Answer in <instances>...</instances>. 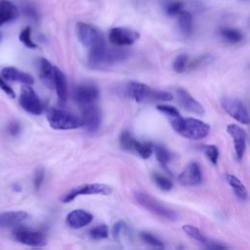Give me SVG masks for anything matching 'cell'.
<instances>
[{
    "label": "cell",
    "mask_w": 250,
    "mask_h": 250,
    "mask_svg": "<svg viewBox=\"0 0 250 250\" xmlns=\"http://www.w3.org/2000/svg\"><path fill=\"white\" fill-rule=\"evenodd\" d=\"M125 91L126 95L137 103L165 102L173 99L171 93L151 88L150 86L138 81L128 82Z\"/></svg>",
    "instance_id": "6da1fadb"
},
{
    "label": "cell",
    "mask_w": 250,
    "mask_h": 250,
    "mask_svg": "<svg viewBox=\"0 0 250 250\" xmlns=\"http://www.w3.org/2000/svg\"><path fill=\"white\" fill-rule=\"evenodd\" d=\"M171 126L179 135L194 141L204 139L210 131L207 123L196 118H184L181 115L171 119Z\"/></svg>",
    "instance_id": "7a4b0ae2"
},
{
    "label": "cell",
    "mask_w": 250,
    "mask_h": 250,
    "mask_svg": "<svg viewBox=\"0 0 250 250\" xmlns=\"http://www.w3.org/2000/svg\"><path fill=\"white\" fill-rule=\"evenodd\" d=\"M129 56V51L118 48L107 49L106 46L89 51L88 62L94 68H104L109 65L125 61Z\"/></svg>",
    "instance_id": "3957f363"
},
{
    "label": "cell",
    "mask_w": 250,
    "mask_h": 250,
    "mask_svg": "<svg viewBox=\"0 0 250 250\" xmlns=\"http://www.w3.org/2000/svg\"><path fill=\"white\" fill-rule=\"evenodd\" d=\"M135 200L148 212L169 221H176L178 219V214L173 209L162 204L160 201L152 197L150 194L143 190H135L133 193Z\"/></svg>",
    "instance_id": "277c9868"
},
{
    "label": "cell",
    "mask_w": 250,
    "mask_h": 250,
    "mask_svg": "<svg viewBox=\"0 0 250 250\" xmlns=\"http://www.w3.org/2000/svg\"><path fill=\"white\" fill-rule=\"evenodd\" d=\"M47 120L56 130H73L81 127L80 117L61 108H50L47 111Z\"/></svg>",
    "instance_id": "5b68a950"
},
{
    "label": "cell",
    "mask_w": 250,
    "mask_h": 250,
    "mask_svg": "<svg viewBox=\"0 0 250 250\" xmlns=\"http://www.w3.org/2000/svg\"><path fill=\"white\" fill-rule=\"evenodd\" d=\"M76 34L82 45L89 51L105 46L104 36L100 29L89 23L78 22L76 24Z\"/></svg>",
    "instance_id": "8992f818"
},
{
    "label": "cell",
    "mask_w": 250,
    "mask_h": 250,
    "mask_svg": "<svg viewBox=\"0 0 250 250\" xmlns=\"http://www.w3.org/2000/svg\"><path fill=\"white\" fill-rule=\"evenodd\" d=\"M111 191H112L111 188L104 184H98V183L83 184V185L73 188L68 192H66L62 197V201L63 203H68L79 195H89V194L107 195V194L111 193Z\"/></svg>",
    "instance_id": "52a82bcc"
},
{
    "label": "cell",
    "mask_w": 250,
    "mask_h": 250,
    "mask_svg": "<svg viewBox=\"0 0 250 250\" xmlns=\"http://www.w3.org/2000/svg\"><path fill=\"white\" fill-rule=\"evenodd\" d=\"M221 105L225 111L237 122L244 125L249 124V113L242 101L235 98L225 97L221 100Z\"/></svg>",
    "instance_id": "ba28073f"
},
{
    "label": "cell",
    "mask_w": 250,
    "mask_h": 250,
    "mask_svg": "<svg viewBox=\"0 0 250 250\" xmlns=\"http://www.w3.org/2000/svg\"><path fill=\"white\" fill-rule=\"evenodd\" d=\"M20 104L21 106L27 112L39 115L43 111V106L41 104L40 99L38 98L37 94L31 87V85L23 84L21 88L20 94Z\"/></svg>",
    "instance_id": "9c48e42d"
},
{
    "label": "cell",
    "mask_w": 250,
    "mask_h": 250,
    "mask_svg": "<svg viewBox=\"0 0 250 250\" xmlns=\"http://www.w3.org/2000/svg\"><path fill=\"white\" fill-rule=\"evenodd\" d=\"M82 113L80 117L81 127L89 133H95L99 130L102 123V112L96 104L81 106Z\"/></svg>",
    "instance_id": "30bf717a"
},
{
    "label": "cell",
    "mask_w": 250,
    "mask_h": 250,
    "mask_svg": "<svg viewBox=\"0 0 250 250\" xmlns=\"http://www.w3.org/2000/svg\"><path fill=\"white\" fill-rule=\"evenodd\" d=\"M100 96L98 87L91 82H82L74 88L73 97L75 102L80 105H88L96 104Z\"/></svg>",
    "instance_id": "8fae6325"
},
{
    "label": "cell",
    "mask_w": 250,
    "mask_h": 250,
    "mask_svg": "<svg viewBox=\"0 0 250 250\" xmlns=\"http://www.w3.org/2000/svg\"><path fill=\"white\" fill-rule=\"evenodd\" d=\"M139 37L140 34L137 31L126 27H113L110 29L108 35L109 41L117 47L132 45Z\"/></svg>",
    "instance_id": "7c38bea8"
},
{
    "label": "cell",
    "mask_w": 250,
    "mask_h": 250,
    "mask_svg": "<svg viewBox=\"0 0 250 250\" xmlns=\"http://www.w3.org/2000/svg\"><path fill=\"white\" fill-rule=\"evenodd\" d=\"M14 236L18 242L31 247H42L47 244L46 235L40 231L20 229L15 230Z\"/></svg>",
    "instance_id": "4fadbf2b"
},
{
    "label": "cell",
    "mask_w": 250,
    "mask_h": 250,
    "mask_svg": "<svg viewBox=\"0 0 250 250\" xmlns=\"http://www.w3.org/2000/svg\"><path fill=\"white\" fill-rule=\"evenodd\" d=\"M227 131L233 141V146H234L236 158L238 160L242 159L246 150V141H247L246 132L241 127L235 124H229L227 127Z\"/></svg>",
    "instance_id": "5bb4252c"
},
{
    "label": "cell",
    "mask_w": 250,
    "mask_h": 250,
    "mask_svg": "<svg viewBox=\"0 0 250 250\" xmlns=\"http://www.w3.org/2000/svg\"><path fill=\"white\" fill-rule=\"evenodd\" d=\"M178 181L182 186L187 187L199 185L202 181V174L199 164L197 162L188 163L179 175Z\"/></svg>",
    "instance_id": "9a60e30c"
},
{
    "label": "cell",
    "mask_w": 250,
    "mask_h": 250,
    "mask_svg": "<svg viewBox=\"0 0 250 250\" xmlns=\"http://www.w3.org/2000/svg\"><path fill=\"white\" fill-rule=\"evenodd\" d=\"M176 95L179 104L184 109L200 116L204 114L205 111L203 106L188 91L183 88H178L176 90Z\"/></svg>",
    "instance_id": "2e32d148"
},
{
    "label": "cell",
    "mask_w": 250,
    "mask_h": 250,
    "mask_svg": "<svg viewBox=\"0 0 250 250\" xmlns=\"http://www.w3.org/2000/svg\"><path fill=\"white\" fill-rule=\"evenodd\" d=\"M65 221L68 227L77 229L88 226L93 221V215L86 210L75 209L67 214Z\"/></svg>",
    "instance_id": "e0dca14e"
},
{
    "label": "cell",
    "mask_w": 250,
    "mask_h": 250,
    "mask_svg": "<svg viewBox=\"0 0 250 250\" xmlns=\"http://www.w3.org/2000/svg\"><path fill=\"white\" fill-rule=\"evenodd\" d=\"M1 77L8 81H15L27 85H32L34 83V79L30 74L23 72L14 66L4 67L1 71Z\"/></svg>",
    "instance_id": "ac0fdd59"
},
{
    "label": "cell",
    "mask_w": 250,
    "mask_h": 250,
    "mask_svg": "<svg viewBox=\"0 0 250 250\" xmlns=\"http://www.w3.org/2000/svg\"><path fill=\"white\" fill-rule=\"evenodd\" d=\"M54 88L60 104H64L67 98V82L64 73L57 66L54 67Z\"/></svg>",
    "instance_id": "d6986e66"
},
{
    "label": "cell",
    "mask_w": 250,
    "mask_h": 250,
    "mask_svg": "<svg viewBox=\"0 0 250 250\" xmlns=\"http://www.w3.org/2000/svg\"><path fill=\"white\" fill-rule=\"evenodd\" d=\"M28 217L25 211H9L0 214V228L14 227L23 222Z\"/></svg>",
    "instance_id": "ffe728a7"
},
{
    "label": "cell",
    "mask_w": 250,
    "mask_h": 250,
    "mask_svg": "<svg viewBox=\"0 0 250 250\" xmlns=\"http://www.w3.org/2000/svg\"><path fill=\"white\" fill-rule=\"evenodd\" d=\"M19 17L18 8L9 0H0V26Z\"/></svg>",
    "instance_id": "44dd1931"
},
{
    "label": "cell",
    "mask_w": 250,
    "mask_h": 250,
    "mask_svg": "<svg viewBox=\"0 0 250 250\" xmlns=\"http://www.w3.org/2000/svg\"><path fill=\"white\" fill-rule=\"evenodd\" d=\"M54 65L45 58L39 61V77L41 81L48 87L54 88Z\"/></svg>",
    "instance_id": "7402d4cb"
},
{
    "label": "cell",
    "mask_w": 250,
    "mask_h": 250,
    "mask_svg": "<svg viewBox=\"0 0 250 250\" xmlns=\"http://www.w3.org/2000/svg\"><path fill=\"white\" fill-rule=\"evenodd\" d=\"M227 181H228L229 185L230 186V188H232V190L237 198H239L242 201L247 199V197H248L247 189H246L245 186L242 184V182L237 177L229 174V175H227Z\"/></svg>",
    "instance_id": "603a6c76"
},
{
    "label": "cell",
    "mask_w": 250,
    "mask_h": 250,
    "mask_svg": "<svg viewBox=\"0 0 250 250\" xmlns=\"http://www.w3.org/2000/svg\"><path fill=\"white\" fill-rule=\"evenodd\" d=\"M179 26L181 31L186 34L188 35L190 34V32L192 31V16L189 12L187 11H181L179 14Z\"/></svg>",
    "instance_id": "cb8c5ba5"
},
{
    "label": "cell",
    "mask_w": 250,
    "mask_h": 250,
    "mask_svg": "<svg viewBox=\"0 0 250 250\" xmlns=\"http://www.w3.org/2000/svg\"><path fill=\"white\" fill-rule=\"evenodd\" d=\"M221 35L222 37L232 44L238 43L243 39V34L235 28H229V27H225L221 29Z\"/></svg>",
    "instance_id": "d4e9b609"
},
{
    "label": "cell",
    "mask_w": 250,
    "mask_h": 250,
    "mask_svg": "<svg viewBox=\"0 0 250 250\" xmlns=\"http://www.w3.org/2000/svg\"><path fill=\"white\" fill-rule=\"evenodd\" d=\"M119 142H120L121 147L123 149L127 150V151H130V152L135 151V147H136V145L138 143V141L128 131L122 132V134L120 135Z\"/></svg>",
    "instance_id": "484cf974"
},
{
    "label": "cell",
    "mask_w": 250,
    "mask_h": 250,
    "mask_svg": "<svg viewBox=\"0 0 250 250\" xmlns=\"http://www.w3.org/2000/svg\"><path fill=\"white\" fill-rule=\"evenodd\" d=\"M183 230L185 231V233H187L189 237H191L192 239L201 242L203 244H207L209 241L207 240V238L204 236V234L195 227L191 226V225H184L183 226Z\"/></svg>",
    "instance_id": "4316f807"
},
{
    "label": "cell",
    "mask_w": 250,
    "mask_h": 250,
    "mask_svg": "<svg viewBox=\"0 0 250 250\" xmlns=\"http://www.w3.org/2000/svg\"><path fill=\"white\" fill-rule=\"evenodd\" d=\"M153 151L155 153L156 159L163 166L167 165L169 163V161L171 160V158H172V155H171L170 151L166 147H164L163 146H160V145L153 146Z\"/></svg>",
    "instance_id": "83f0119b"
},
{
    "label": "cell",
    "mask_w": 250,
    "mask_h": 250,
    "mask_svg": "<svg viewBox=\"0 0 250 250\" xmlns=\"http://www.w3.org/2000/svg\"><path fill=\"white\" fill-rule=\"evenodd\" d=\"M137 154H139L142 158H148L153 152V145L151 143L147 142H139L136 145L135 151Z\"/></svg>",
    "instance_id": "f1b7e54d"
},
{
    "label": "cell",
    "mask_w": 250,
    "mask_h": 250,
    "mask_svg": "<svg viewBox=\"0 0 250 250\" xmlns=\"http://www.w3.org/2000/svg\"><path fill=\"white\" fill-rule=\"evenodd\" d=\"M141 238L144 242H146L147 245L154 247V248H164L163 242L154 234L147 232V231H143L141 232Z\"/></svg>",
    "instance_id": "f546056e"
},
{
    "label": "cell",
    "mask_w": 250,
    "mask_h": 250,
    "mask_svg": "<svg viewBox=\"0 0 250 250\" xmlns=\"http://www.w3.org/2000/svg\"><path fill=\"white\" fill-rule=\"evenodd\" d=\"M152 180L155 183V185L162 190H170L173 187L171 180L159 173H153Z\"/></svg>",
    "instance_id": "4dcf8cb0"
},
{
    "label": "cell",
    "mask_w": 250,
    "mask_h": 250,
    "mask_svg": "<svg viewBox=\"0 0 250 250\" xmlns=\"http://www.w3.org/2000/svg\"><path fill=\"white\" fill-rule=\"evenodd\" d=\"M19 39L27 48H30V49L37 48V45L31 39V28H30V26H25L21 31V33L19 35Z\"/></svg>",
    "instance_id": "1f68e13d"
},
{
    "label": "cell",
    "mask_w": 250,
    "mask_h": 250,
    "mask_svg": "<svg viewBox=\"0 0 250 250\" xmlns=\"http://www.w3.org/2000/svg\"><path fill=\"white\" fill-rule=\"evenodd\" d=\"M89 234L91 238L93 239H103L106 238L108 236V228L106 225H99L95 228H93L90 231Z\"/></svg>",
    "instance_id": "d6a6232c"
},
{
    "label": "cell",
    "mask_w": 250,
    "mask_h": 250,
    "mask_svg": "<svg viewBox=\"0 0 250 250\" xmlns=\"http://www.w3.org/2000/svg\"><path fill=\"white\" fill-rule=\"evenodd\" d=\"M188 62V57L187 54H180L176 57V59L174 60L173 62V69L178 72V73H182L185 71L187 64Z\"/></svg>",
    "instance_id": "836d02e7"
},
{
    "label": "cell",
    "mask_w": 250,
    "mask_h": 250,
    "mask_svg": "<svg viewBox=\"0 0 250 250\" xmlns=\"http://www.w3.org/2000/svg\"><path fill=\"white\" fill-rule=\"evenodd\" d=\"M204 153L206 155V157L208 158V160L216 165L219 159V149L215 145H208L204 146Z\"/></svg>",
    "instance_id": "e575fe53"
},
{
    "label": "cell",
    "mask_w": 250,
    "mask_h": 250,
    "mask_svg": "<svg viewBox=\"0 0 250 250\" xmlns=\"http://www.w3.org/2000/svg\"><path fill=\"white\" fill-rule=\"evenodd\" d=\"M21 11L26 17L30 18L33 21H37L39 19V14H38L36 8L34 7V5L32 3H29V2L22 3L21 4Z\"/></svg>",
    "instance_id": "d590c367"
},
{
    "label": "cell",
    "mask_w": 250,
    "mask_h": 250,
    "mask_svg": "<svg viewBox=\"0 0 250 250\" xmlns=\"http://www.w3.org/2000/svg\"><path fill=\"white\" fill-rule=\"evenodd\" d=\"M156 107L160 112L167 115L170 118V120L181 115L178 109L175 106H172L170 104H157Z\"/></svg>",
    "instance_id": "8d00e7d4"
},
{
    "label": "cell",
    "mask_w": 250,
    "mask_h": 250,
    "mask_svg": "<svg viewBox=\"0 0 250 250\" xmlns=\"http://www.w3.org/2000/svg\"><path fill=\"white\" fill-rule=\"evenodd\" d=\"M44 175H45L44 169L42 167L37 168V170L35 171V174H34V178H33V185L36 189L40 188V187L43 183V180H44Z\"/></svg>",
    "instance_id": "74e56055"
},
{
    "label": "cell",
    "mask_w": 250,
    "mask_h": 250,
    "mask_svg": "<svg viewBox=\"0 0 250 250\" xmlns=\"http://www.w3.org/2000/svg\"><path fill=\"white\" fill-rule=\"evenodd\" d=\"M183 10V3L181 2H173L170 3L166 8V13L169 16H175L178 15Z\"/></svg>",
    "instance_id": "f35d334b"
},
{
    "label": "cell",
    "mask_w": 250,
    "mask_h": 250,
    "mask_svg": "<svg viewBox=\"0 0 250 250\" xmlns=\"http://www.w3.org/2000/svg\"><path fill=\"white\" fill-rule=\"evenodd\" d=\"M125 229V224L123 221H118L114 224L112 228V234L115 239H119L122 231Z\"/></svg>",
    "instance_id": "ab89813d"
},
{
    "label": "cell",
    "mask_w": 250,
    "mask_h": 250,
    "mask_svg": "<svg viewBox=\"0 0 250 250\" xmlns=\"http://www.w3.org/2000/svg\"><path fill=\"white\" fill-rule=\"evenodd\" d=\"M0 89L3 90L9 97H11V98H15L16 97V94H15L14 90L12 89V87L9 86L5 82V79H3L1 76H0Z\"/></svg>",
    "instance_id": "60d3db41"
},
{
    "label": "cell",
    "mask_w": 250,
    "mask_h": 250,
    "mask_svg": "<svg viewBox=\"0 0 250 250\" xmlns=\"http://www.w3.org/2000/svg\"><path fill=\"white\" fill-rule=\"evenodd\" d=\"M21 131V127H20V124L16 123V122H12L10 125H9V132L12 134V135H18Z\"/></svg>",
    "instance_id": "b9f144b4"
},
{
    "label": "cell",
    "mask_w": 250,
    "mask_h": 250,
    "mask_svg": "<svg viewBox=\"0 0 250 250\" xmlns=\"http://www.w3.org/2000/svg\"><path fill=\"white\" fill-rule=\"evenodd\" d=\"M0 39H1V33H0Z\"/></svg>",
    "instance_id": "7bdbcfd3"
}]
</instances>
